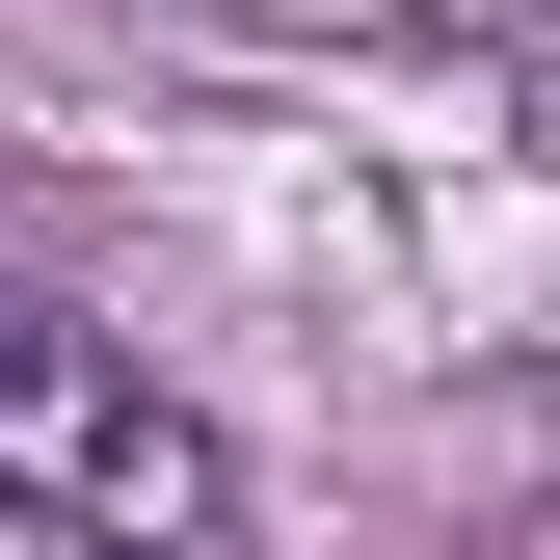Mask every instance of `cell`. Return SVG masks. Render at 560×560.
Listing matches in <instances>:
<instances>
[{"label": "cell", "mask_w": 560, "mask_h": 560, "mask_svg": "<svg viewBox=\"0 0 560 560\" xmlns=\"http://www.w3.org/2000/svg\"><path fill=\"white\" fill-rule=\"evenodd\" d=\"M0 480L81 508V534H133V560H241V454L187 428L81 294H27V267H0Z\"/></svg>", "instance_id": "cell-1"}]
</instances>
